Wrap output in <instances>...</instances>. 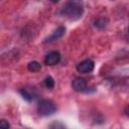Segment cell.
I'll return each mask as SVG.
<instances>
[{
    "label": "cell",
    "instance_id": "6da1fadb",
    "mask_svg": "<svg viewBox=\"0 0 129 129\" xmlns=\"http://www.w3.org/2000/svg\"><path fill=\"white\" fill-rule=\"evenodd\" d=\"M84 13V5L82 0H68L62 7L60 14L70 20H78Z\"/></svg>",
    "mask_w": 129,
    "mask_h": 129
},
{
    "label": "cell",
    "instance_id": "7a4b0ae2",
    "mask_svg": "<svg viewBox=\"0 0 129 129\" xmlns=\"http://www.w3.org/2000/svg\"><path fill=\"white\" fill-rule=\"evenodd\" d=\"M37 111L41 116H49L52 115L56 111V105L51 100H42L39 102Z\"/></svg>",
    "mask_w": 129,
    "mask_h": 129
},
{
    "label": "cell",
    "instance_id": "3957f363",
    "mask_svg": "<svg viewBox=\"0 0 129 129\" xmlns=\"http://www.w3.org/2000/svg\"><path fill=\"white\" fill-rule=\"evenodd\" d=\"M94 67H95V63L92 59L88 58V59H85L83 61H81L78 67H77V70L79 73H82V74H89L91 73L93 70H94Z\"/></svg>",
    "mask_w": 129,
    "mask_h": 129
},
{
    "label": "cell",
    "instance_id": "277c9868",
    "mask_svg": "<svg viewBox=\"0 0 129 129\" xmlns=\"http://www.w3.org/2000/svg\"><path fill=\"white\" fill-rule=\"evenodd\" d=\"M60 60V53L58 51H50L46 54L45 59H44V63L46 66H54L56 63H58Z\"/></svg>",
    "mask_w": 129,
    "mask_h": 129
},
{
    "label": "cell",
    "instance_id": "5b68a950",
    "mask_svg": "<svg viewBox=\"0 0 129 129\" xmlns=\"http://www.w3.org/2000/svg\"><path fill=\"white\" fill-rule=\"evenodd\" d=\"M72 87L75 91L77 92H83L86 90L87 88V81L84 79V78H81V77H77L73 80L72 82Z\"/></svg>",
    "mask_w": 129,
    "mask_h": 129
},
{
    "label": "cell",
    "instance_id": "8992f818",
    "mask_svg": "<svg viewBox=\"0 0 129 129\" xmlns=\"http://www.w3.org/2000/svg\"><path fill=\"white\" fill-rule=\"evenodd\" d=\"M64 33H66V27H64V26H58V27L54 30V32H53L49 37L46 38L45 42H52V41H54V40H57V39H59L60 37H62V36L64 35Z\"/></svg>",
    "mask_w": 129,
    "mask_h": 129
},
{
    "label": "cell",
    "instance_id": "52a82bcc",
    "mask_svg": "<svg viewBox=\"0 0 129 129\" xmlns=\"http://www.w3.org/2000/svg\"><path fill=\"white\" fill-rule=\"evenodd\" d=\"M107 23H108V20H107L106 18H104V17H99V18H97V19L94 21L95 27H97V28H99V29L105 28L106 25H107Z\"/></svg>",
    "mask_w": 129,
    "mask_h": 129
},
{
    "label": "cell",
    "instance_id": "ba28073f",
    "mask_svg": "<svg viewBox=\"0 0 129 129\" xmlns=\"http://www.w3.org/2000/svg\"><path fill=\"white\" fill-rule=\"evenodd\" d=\"M27 69H28V71H30V72H32V73H35V72L40 71V69H41V64H40L38 61L33 60V61H30V62L28 63Z\"/></svg>",
    "mask_w": 129,
    "mask_h": 129
},
{
    "label": "cell",
    "instance_id": "9c48e42d",
    "mask_svg": "<svg viewBox=\"0 0 129 129\" xmlns=\"http://www.w3.org/2000/svg\"><path fill=\"white\" fill-rule=\"evenodd\" d=\"M19 93L21 94L22 98H23L24 100L28 101V102H30V101L33 99V95H32L30 92H28L26 89H21V90L19 91Z\"/></svg>",
    "mask_w": 129,
    "mask_h": 129
},
{
    "label": "cell",
    "instance_id": "30bf717a",
    "mask_svg": "<svg viewBox=\"0 0 129 129\" xmlns=\"http://www.w3.org/2000/svg\"><path fill=\"white\" fill-rule=\"evenodd\" d=\"M43 84H44V86H45L47 89H52V88L54 87V81H53V79H52L50 76H48V77H46V78L44 79Z\"/></svg>",
    "mask_w": 129,
    "mask_h": 129
},
{
    "label": "cell",
    "instance_id": "8fae6325",
    "mask_svg": "<svg viewBox=\"0 0 129 129\" xmlns=\"http://www.w3.org/2000/svg\"><path fill=\"white\" fill-rule=\"evenodd\" d=\"M9 127H10V124L6 120L4 119L0 120V129H8Z\"/></svg>",
    "mask_w": 129,
    "mask_h": 129
},
{
    "label": "cell",
    "instance_id": "7c38bea8",
    "mask_svg": "<svg viewBox=\"0 0 129 129\" xmlns=\"http://www.w3.org/2000/svg\"><path fill=\"white\" fill-rule=\"evenodd\" d=\"M49 127H63V125H58V124H52Z\"/></svg>",
    "mask_w": 129,
    "mask_h": 129
},
{
    "label": "cell",
    "instance_id": "4fadbf2b",
    "mask_svg": "<svg viewBox=\"0 0 129 129\" xmlns=\"http://www.w3.org/2000/svg\"><path fill=\"white\" fill-rule=\"evenodd\" d=\"M50 1H51V2H53V3H56V2H58L59 0H50Z\"/></svg>",
    "mask_w": 129,
    "mask_h": 129
}]
</instances>
